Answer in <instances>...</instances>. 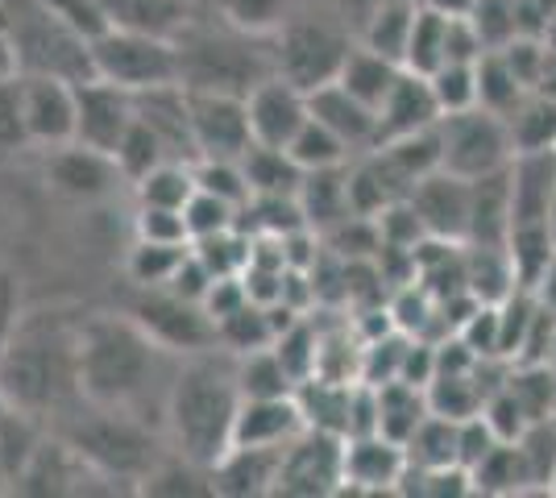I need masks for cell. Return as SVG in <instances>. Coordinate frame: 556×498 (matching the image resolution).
Wrapping results in <instances>:
<instances>
[{
    "label": "cell",
    "mask_w": 556,
    "mask_h": 498,
    "mask_svg": "<svg viewBox=\"0 0 556 498\" xmlns=\"http://www.w3.org/2000/svg\"><path fill=\"white\" fill-rule=\"evenodd\" d=\"M79 324L63 311L22 316L0 354V386L9 399L54 424L63 411L79 404Z\"/></svg>",
    "instance_id": "cell-1"
},
{
    "label": "cell",
    "mask_w": 556,
    "mask_h": 498,
    "mask_svg": "<svg viewBox=\"0 0 556 498\" xmlns=\"http://www.w3.org/2000/svg\"><path fill=\"white\" fill-rule=\"evenodd\" d=\"M237 411H241V386H237V357L229 349H200L179 357L163 407L170 449H179L200 465H216L232 449Z\"/></svg>",
    "instance_id": "cell-2"
},
{
    "label": "cell",
    "mask_w": 556,
    "mask_h": 498,
    "mask_svg": "<svg viewBox=\"0 0 556 498\" xmlns=\"http://www.w3.org/2000/svg\"><path fill=\"white\" fill-rule=\"evenodd\" d=\"M166 357L175 354H166L129 311L125 316H84V324H79V395L96 407L141 416L163 382Z\"/></svg>",
    "instance_id": "cell-3"
},
{
    "label": "cell",
    "mask_w": 556,
    "mask_h": 498,
    "mask_svg": "<svg viewBox=\"0 0 556 498\" xmlns=\"http://www.w3.org/2000/svg\"><path fill=\"white\" fill-rule=\"evenodd\" d=\"M175 50H179V84L187 92L250 95L262 79L275 75V38H257L220 22L208 0L175 34Z\"/></svg>",
    "instance_id": "cell-4"
},
{
    "label": "cell",
    "mask_w": 556,
    "mask_h": 498,
    "mask_svg": "<svg viewBox=\"0 0 556 498\" xmlns=\"http://www.w3.org/2000/svg\"><path fill=\"white\" fill-rule=\"evenodd\" d=\"M54 432L67 436L75 449L92 461L109 482H134L141 486V477L154 470V461L166 449H159L154 427L146 424L134 411H113V407H96L88 399L63 411L54 420Z\"/></svg>",
    "instance_id": "cell-5"
},
{
    "label": "cell",
    "mask_w": 556,
    "mask_h": 498,
    "mask_svg": "<svg viewBox=\"0 0 556 498\" xmlns=\"http://www.w3.org/2000/svg\"><path fill=\"white\" fill-rule=\"evenodd\" d=\"M357 47L353 25L337 13L332 0H300V9L275 34V75L312 92L332 84Z\"/></svg>",
    "instance_id": "cell-6"
},
{
    "label": "cell",
    "mask_w": 556,
    "mask_h": 498,
    "mask_svg": "<svg viewBox=\"0 0 556 498\" xmlns=\"http://www.w3.org/2000/svg\"><path fill=\"white\" fill-rule=\"evenodd\" d=\"M13 50H17V75H63V79H88L92 75V42L63 25L42 0H0Z\"/></svg>",
    "instance_id": "cell-7"
},
{
    "label": "cell",
    "mask_w": 556,
    "mask_h": 498,
    "mask_svg": "<svg viewBox=\"0 0 556 498\" xmlns=\"http://www.w3.org/2000/svg\"><path fill=\"white\" fill-rule=\"evenodd\" d=\"M92 75H100V79H109V84L134 95L179 84L175 38L134 29V25H109L100 38H92Z\"/></svg>",
    "instance_id": "cell-8"
},
{
    "label": "cell",
    "mask_w": 556,
    "mask_h": 498,
    "mask_svg": "<svg viewBox=\"0 0 556 498\" xmlns=\"http://www.w3.org/2000/svg\"><path fill=\"white\" fill-rule=\"evenodd\" d=\"M441 166L462 175V179H482L494 170H507L515 158L507 117L490 113V108H465L441 117Z\"/></svg>",
    "instance_id": "cell-9"
},
{
    "label": "cell",
    "mask_w": 556,
    "mask_h": 498,
    "mask_svg": "<svg viewBox=\"0 0 556 498\" xmlns=\"http://www.w3.org/2000/svg\"><path fill=\"white\" fill-rule=\"evenodd\" d=\"M345 490V436L325 427H303L282 449L275 495L287 498H328Z\"/></svg>",
    "instance_id": "cell-10"
},
{
    "label": "cell",
    "mask_w": 556,
    "mask_h": 498,
    "mask_svg": "<svg viewBox=\"0 0 556 498\" xmlns=\"http://www.w3.org/2000/svg\"><path fill=\"white\" fill-rule=\"evenodd\" d=\"M129 316L150 332L166 354L187 357L200 349H216V324L204 304L184 299L170 286H141V295L129 304Z\"/></svg>",
    "instance_id": "cell-11"
},
{
    "label": "cell",
    "mask_w": 556,
    "mask_h": 498,
    "mask_svg": "<svg viewBox=\"0 0 556 498\" xmlns=\"http://www.w3.org/2000/svg\"><path fill=\"white\" fill-rule=\"evenodd\" d=\"M187 108H191L195 158H245V150L254 145L245 95L187 92Z\"/></svg>",
    "instance_id": "cell-12"
},
{
    "label": "cell",
    "mask_w": 556,
    "mask_h": 498,
    "mask_svg": "<svg viewBox=\"0 0 556 498\" xmlns=\"http://www.w3.org/2000/svg\"><path fill=\"white\" fill-rule=\"evenodd\" d=\"M138 120L134 92L116 88L100 75H88L75 84V142L92 145L100 154H116L121 138Z\"/></svg>",
    "instance_id": "cell-13"
},
{
    "label": "cell",
    "mask_w": 556,
    "mask_h": 498,
    "mask_svg": "<svg viewBox=\"0 0 556 498\" xmlns=\"http://www.w3.org/2000/svg\"><path fill=\"white\" fill-rule=\"evenodd\" d=\"M25 142L67 145L75 142V79L63 75H17Z\"/></svg>",
    "instance_id": "cell-14"
},
{
    "label": "cell",
    "mask_w": 556,
    "mask_h": 498,
    "mask_svg": "<svg viewBox=\"0 0 556 498\" xmlns=\"http://www.w3.org/2000/svg\"><path fill=\"white\" fill-rule=\"evenodd\" d=\"M245 108H250V129H254L257 145H275V150H287L295 142L312 108H307V92L295 88L291 79L282 75H270L262 79L254 92L245 95Z\"/></svg>",
    "instance_id": "cell-15"
},
{
    "label": "cell",
    "mask_w": 556,
    "mask_h": 498,
    "mask_svg": "<svg viewBox=\"0 0 556 498\" xmlns=\"http://www.w3.org/2000/svg\"><path fill=\"white\" fill-rule=\"evenodd\" d=\"M407 465H412L407 449L391 436H382V432L345 440V490H353V495H382V490L399 495Z\"/></svg>",
    "instance_id": "cell-16"
},
{
    "label": "cell",
    "mask_w": 556,
    "mask_h": 498,
    "mask_svg": "<svg viewBox=\"0 0 556 498\" xmlns=\"http://www.w3.org/2000/svg\"><path fill=\"white\" fill-rule=\"evenodd\" d=\"M407 200L416 204L428 238L465 241V233H469V179L441 166L428 179H419Z\"/></svg>",
    "instance_id": "cell-17"
},
{
    "label": "cell",
    "mask_w": 556,
    "mask_h": 498,
    "mask_svg": "<svg viewBox=\"0 0 556 498\" xmlns=\"http://www.w3.org/2000/svg\"><path fill=\"white\" fill-rule=\"evenodd\" d=\"M47 179L67 200H104L113 191L116 179H121V170H116L113 154H100L92 145L67 142V145H54Z\"/></svg>",
    "instance_id": "cell-18"
},
{
    "label": "cell",
    "mask_w": 556,
    "mask_h": 498,
    "mask_svg": "<svg viewBox=\"0 0 556 498\" xmlns=\"http://www.w3.org/2000/svg\"><path fill=\"white\" fill-rule=\"evenodd\" d=\"M441 104H437V92L428 84V75L407 72L399 75V84L391 88V95L382 100L378 108V142H391V138H407V133H419V129H432L441 125Z\"/></svg>",
    "instance_id": "cell-19"
},
{
    "label": "cell",
    "mask_w": 556,
    "mask_h": 498,
    "mask_svg": "<svg viewBox=\"0 0 556 498\" xmlns=\"http://www.w3.org/2000/svg\"><path fill=\"white\" fill-rule=\"evenodd\" d=\"M307 108H312V117L320 120V125H328L353 154H366V150L378 145V113H374L370 104H362L353 92H345L337 79L325 84V88H312V92H307Z\"/></svg>",
    "instance_id": "cell-20"
},
{
    "label": "cell",
    "mask_w": 556,
    "mask_h": 498,
    "mask_svg": "<svg viewBox=\"0 0 556 498\" xmlns=\"http://www.w3.org/2000/svg\"><path fill=\"white\" fill-rule=\"evenodd\" d=\"M556 204V150H528L510 158V225L548 220Z\"/></svg>",
    "instance_id": "cell-21"
},
{
    "label": "cell",
    "mask_w": 556,
    "mask_h": 498,
    "mask_svg": "<svg viewBox=\"0 0 556 498\" xmlns=\"http://www.w3.org/2000/svg\"><path fill=\"white\" fill-rule=\"evenodd\" d=\"M303 411L295 395H275V399H241L232 445H257V449H287L303 432Z\"/></svg>",
    "instance_id": "cell-22"
},
{
    "label": "cell",
    "mask_w": 556,
    "mask_h": 498,
    "mask_svg": "<svg viewBox=\"0 0 556 498\" xmlns=\"http://www.w3.org/2000/svg\"><path fill=\"white\" fill-rule=\"evenodd\" d=\"M278 461L282 449H257V445H232L216 465V495L225 498H262L275 495L278 486Z\"/></svg>",
    "instance_id": "cell-23"
},
{
    "label": "cell",
    "mask_w": 556,
    "mask_h": 498,
    "mask_svg": "<svg viewBox=\"0 0 556 498\" xmlns=\"http://www.w3.org/2000/svg\"><path fill=\"white\" fill-rule=\"evenodd\" d=\"M510 238V166L469 179V233L465 245H507Z\"/></svg>",
    "instance_id": "cell-24"
},
{
    "label": "cell",
    "mask_w": 556,
    "mask_h": 498,
    "mask_svg": "<svg viewBox=\"0 0 556 498\" xmlns=\"http://www.w3.org/2000/svg\"><path fill=\"white\" fill-rule=\"evenodd\" d=\"M349 163H353V158H349ZM349 163L325 166V170H307V175H303L300 208L316 233H325L337 220L353 216V200H349Z\"/></svg>",
    "instance_id": "cell-25"
},
{
    "label": "cell",
    "mask_w": 556,
    "mask_h": 498,
    "mask_svg": "<svg viewBox=\"0 0 556 498\" xmlns=\"http://www.w3.org/2000/svg\"><path fill=\"white\" fill-rule=\"evenodd\" d=\"M428 416H432L428 386H416V382H403V379L378 386V432H382V436L407 445Z\"/></svg>",
    "instance_id": "cell-26"
},
{
    "label": "cell",
    "mask_w": 556,
    "mask_h": 498,
    "mask_svg": "<svg viewBox=\"0 0 556 498\" xmlns=\"http://www.w3.org/2000/svg\"><path fill=\"white\" fill-rule=\"evenodd\" d=\"M399 75H403V63H394V59H387V54H378V50L357 42L353 54L345 59V67H341V75H337V84L378 113L382 100H387L391 88L399 84Z\"/></svg>",
    "instance_id": "cell-27"
},
{
    "label": "cell",
    "mask_w": 556,
    "mask_h": 498,
    "mask_svg": "<svg viewBox=\"0 0 556 498\" xmlns=\"http://www.w3.org/2000/svg\"><path fill=\"white\" fill-rule=\"evenodd\" d=\"M141 495H159V498H200V495H216V477H212V465H200L184 457L179 449H166L154 470L141 477L138 486Z\"/></svg>",
    "instance_id": "cell-28"
},
{
    "label": "cell",
    "mask_w": 556,
    "mask_h": 498,
    "mask_svg": "<svg viewBox=\"0 0 556 498\" xmlns=\"http://www.w3.org/2000/svg\"><path fill=\"white\" fill-rule=\"evenodd\" d=\"M507 254L515 266V283L523 291H532L556 261V238L548 220H528V225H510Z\"/></svg>",
    "instance_id": "cell-29"
},
{
    "label": "cell",
    "mask_w": 556,
    "mask_h": 498,
    "mask_svg": "<svg viewBox=\"0 0 556 498\" xmlns=\"http://www.w3.org/2000/svg\"><path fill=\"white\" fill-rule=\"evenodd\" d=\"M104 4H109L113 25H134V29L163 34V38H175L204 9V0H104Z\"/></svg>",
    "instance_id": "cell-30"
},
{
    "label": "cell",
    "mask_w": 556,
    "mask_h": 498,
    "mask_svg": "<svg viewBox=\"0 0 556 498\" xmlns=\"http://www.w3.org/2000/svg\"><path fill=\"white\" fill-rule=\"evenodd\" d=\"M416 9L419 0H382L370 17H366V25L357 29V42L378 50V54H387L394 63H403L412 25H416Z\"/></svg>",
    "instance_id": "cell-31"
},
{
    "label": "cell",
    "mask_w": 556,
    "mask_h": 498,
    "mask_svg": "<svg viewBox=\"0 0 556 498\" xmlns=\"http://www.w3.org/2000/svg\"><path fill=\"white\" fill-rule=\"evenodd\" d=\"M465 283L482 304H503L510 291H519L507 245H465Z\"/></svg>",
    "instance_id": "cell-32"
},
{
    "label": "cell",
    "mask_w": 556,
    "mask_h": 498,
    "mask_svg": "<svg viewBox=\"0 0 556 498\" xmlns=\"http://www.w3.org/2000/svg\"><path fill=\"white\" fill-rule=\"evenodd\" d=\"M134 195H138V208H175V213H184L187 200L195 195V163L166 158V163L141 175L134 183Z\"/></svg>",
    "instance_id": "cell-33"
},
{
    "label": "cell",
    "mask_w": 556,
    "mask_h": 498,
    "mask_svg": "<svg viewBox=\"0 0 556 498\" xmlns=\"http://www.w3.org/2000/svg\"><path fill=\"white\" fill-rule=\"evenodd\" d=\"M245 179H250V191L254 195H300L303 170L295 166V158L287 150H275V145H250L245 150Z\"/></svg>",
    "instance_id": "cell-34"
},
{
    "label": "cell",
    "mask_w": 556,
    "mask_h": 498,
    "mask_svg": "<svg viewBox=\"0 0 556 498\" xmlns=\"http://www.w3.org/2000/svg\"><path fill=\"white\" fill-rule=\"evenodd\" d=\"M528 95H532V88L510 72L503 50H486V54L478 59V104H482V108L498 113V117H510Z\"/></svg>",
    "instance_id": "cell-35"
},
{
    "label": "cell",
    "mask_w": 556,
    "mask_h": 498,
    "mask_svg": "<svg viewBox=\"0 0 556 498\" xmlns=\"http://www.w3.org/2000/svg\"><path fill=\"white\" fill-rule=\"evenodd\" d=\"M507 125H510L515 154H528V150H556V95L532 92L515 113H510Z\"/></svg>",
    "instance_id": "cell-36"
},
{
    "label": "cell",
    "mask_w": 556,
    "mask_h": 498,
    "mask_svg": "<svg viewBox=\"0 0 556 498\" xmlns=\"http://www.w3.org/2000/svg\"><path fill=\"white\" fill-rule=\"evenodd\" d=\"M237 386H241V399L295 395V379L287 374V366H282V357L275 354V345L237 357Z\"/></svg>",
    "instance_id": "cell-37"
},
{
    "label": "cell",
    "mask_w": 556,
    "mask_h": 498,
    "mask_svg": "<svg viewBox=\"0 0 556 498\" xmlns=\"http://www.w3.org/2000/svg\"><path fill=\"white\" fill-rule=\"evenodd\" d=\"M208 9L220 22L237 25L257 38H275L287 17L300 9V0H208Z\"/></svg>",
    "instance_id": "cell-38"
},
{
    "label": "cell",
    "mask_w": 556,
    "mask_h": 498,
    "mask_svg": "<svg viewBox=\"0 0 556 498\" xmlns=\"http://www.w3.org/2000/svg\"><path fill=\"white\" fill-rule=\"evenodd\" d=\"M457 424L462 420H448V416H428L424 424L416 427V436L403 445L407 449V461L416 470H444V465H462L457 461Z\"/></svg>",
    "instance_id": "cell-39"
},
{
    "label": "cell",
    "mask_w": 556,
    "mask_h": 498,
    "mask_svg": "<svg viewBox=\"0 0 556 498\" xmlns=\"http://www.w3.org/2000/svg\"><path fill=\"white\" fill-rule=\"evenodd\" d=\"M444 42H448V13H437L428 4H419L412 38H407V54H403V67L419 75H432L437 67H444Z\"/></svg>",
    "instance_id": "cell-40"
},
{
    "label": "cell",
    "mask_w": 556,
    "mask_h": 498,
    "mask_svg": "<svg viewBox=\"0 0 556 498\" xmlns=\"http://www.w3.org/2000/svg\"><path fill=\"white\" fill-rule=\"evenodd\" d=\"M519 461H523V477H528V490H553L556 477V416L548 420H535L523 427V436L515 440Z\"/></svg>",
    "instance_id": "cell-41"
},
{
    "label": "cell",
    "mask_w": 556,
    "mask_h": 498,
    "mask_svg": "<svg viewBox=\"0 0 556 498\" xmlns=\"http://www.w3.org/2000/svg\"><path fill=\"white\" fill-rule=\"evenodd\" d=\"M216 345H220V349H229L232 357L254 354V349L275 345V324H270V311L250 299L241 311H232L229 320H220V324H216Z\"/></svg>",
    "instance_id": "cell-42"
},
{
    "label": "cell",
    "mask_w": 556,
    "mask_h": 498,
    "mask_svg": "<svg viewBox=\"0 0 556 498\" xmlns=\"http://www.w3.org/2000/svg\"><path fill=\"white\" fill-rule=\"evenodd\" d=\"M469 474H473V495H515V490H528V477H523V461H519L515 440H498Z\"/></svg>",
    "instance_id": "cell-43"
},
{
    "label": "cell",
    "mask_w": 556,
    "mask_h": 498,
    "mask_svg": "<svg viewBox=\"0 0 556 498\" xmlns=\"http://www.w3.org/2000/svg\"><path fill=\"white\" fill-rule=\"evenodd\" d=\"M287 154L295 158V166H300L303 175L307 170H325V166H341L349 163V158H357L353 150H349L328 125H320L316 117H307V125H303L300 133H295V142L287 145Z\"/></svg>",
    "instance_id": "cell-44"
},
{
    "label": "cell",
    "mask_w": 556,
    "mask_h": 498,
    "mask_svg": "<svg viewBox=\"0 0 556 498\" xmlns=\"http://www.w3.org/2000/svg\"><path fill=\"white\" fill-rule=\"evenodd\" d=\"M166 158H170V150H166L163 138H159L141 117L129 125V133L121 138V145H116V154H113V163L125 183H138L146 170H154V166L166 163Z\"/></svg>",
    "instance_id": "cell-45"
},
{
    "label": "cell",
    "mask_w": 556,
    "mask_h": 498,
    "mask_svg": "<svg viewBox=\"0 0 556 498\" xmlns=\"http://www.w3.org/2000/svg\"><path fill=\"white\" fill-rule=\"evenodd\" d=\"M187 250L191 245H166V241H134V250H129V261H125V270H129V279L138 286H166L175 279V270L184 266Z\"/></svg>",
    "instance_id": "cell-46"
},
{
    "label": "cell",
    "mask_w": 556,
    "mask_h": 498,
    "mask_svg": "<svg viewBox=\"0 0 556 498\" xmlns=\"http://www.w3.org/2000/svg\"><path fill=\"white\" fill-rule=\"evenodd\" d=\"M432 92L441 113H465V108H478V63H444L428 75Z\"/></svg>",
    "instance_id": "cell-47"
},
{
    "label": "cell",
    "mask_w": 556,
    "mask_h": 498,
    "mask_svg": "<svg viewBox=\"0 0 556 498\" xmlns=\"http://www.w3.org/2000/svg\"><path fill=\"white\" fill-rule=\"evenodd\" d=\"M195 188L212 191V195L229 200V204H237V208H245L250 195H254L241 158H195Z\"/></svg>",
    "instance_id": "cell-48"
},
{
    "label": "cell",
    "mask_w": 556,
    "mask_h": 498,
    "mask_svg": "<svg viewBox=\"0 0 556 498\" xmlns=\"http://www.w3.org/2000/svg\"><path fill=\"white\" fill-rule=\"evenodd\" d=\"M184 220L191 241H200L212 238V233H225V229H237L241 225V208L229 204V200H220V195H212V191L195 188V195L187 200L184 208Z\"/></svg>",
    "instance_id": "cell-49"
},
{
    "label": "cell",
    "mask_w": 556,
    "mask_h": 498,
    "mask_svg": "<svg viewBox=\"0 0 556 498\" xmlns=\"http://www.w3.org/2000/svg\"><path fill=\"white\" fill-rule=\"evenodd\" d=\"M374 220H378L382 245H391V250H412V254H416L419 245L428 241V229H424V220H419L412 200H394V204H387Z\"/></svg>",
    "instance_id": "cell-50"
},
{
    "label": "cell",
    "mask_w": 556,
    "mask_h": 498,
    "mask_svg": "<svg viewBox=\"0 0 556 498\" xmlns=\"http://www.w3.org/2000/svg\"><path fill=\"white\" fill-rule=\"evenodd\" d=\"M469 22L478 25L486 50H503L519 38V17H515V0H478L469 9Z\"/></svg>",
    "instance_id": "cell-51"
},
{
    "label": "cell",
    "mask_w": 556,
    "mask_h": 498,
    "mask_svg": "<svg viewBox=\"0 0 556 498\" xmlns=\"http://www.w3.org/2000/svg\"><path fill=\"white\" fill-rule=\"evenodd\" d=\"M50 13L59 17L63 25H71L79 38H100L109 25H113V17H109V4L104 0H42Z\"/></svg>",
    "instance_id": "cell-52"
},
{
    "label": "cell",
    "mask_w": 556,
    "mask_h": 498,
    "mask_svg": "<svg viewBox=\"0 0 556 498\" xmlns=\"http://www.w3.org/2000/svg\"><path fill=\"white\" fill-rule=\"evenodd\" d=\"M134 238L166 241V245H191L184 213H175V208H138V216H134Z\"/></svg>",
    "instance_id": "cell-53"
},
{
    "label": "cell",
    "mask_w": 556,
    "mask_h": 498,
    "mask_svg": "<svg viewBox=\"0 0 556 498\" xmlns=\"http://www.w3.org/2000/svg\"><path fill=\"white\" fill-rule=\"evenodd\" d=\"M482 416H486L490 427L498 432V440H519V436H523V427L532 424V420H528V411L519 407V399L510 395L507 382H503V386L490 395L486 404H482Z\"/></svg>",
    "instance_id": "cell-54"
},
{
    "label": "cell",
    "mask_w": 556,
    "mask_h": 498,
    "mask_svg": "<svg viewBox=\"0 0 556 498\" xmlns=\"http://www.w3.org/2000/svg\"><path fill=\"white\" fill-rule=\"evenodd\" d=\"M494 445H498V432L490 427V420L482 416V411L457 424V461H462L465 470H473Z\"/></svg>",
    "instance_id": "cell-55"
},
{
    "label": "cell",
    "mask_w": 556,
    "mask_h": 498,
    "mask_svg": "<svg viewBox=\"0 0 556 498\" xmlns=\"http://www.w3.org/2000/svg\"><path fill=\"white\" fill-rule=\"evenodd\" d=\"M457 336L478 357H498V304H478V311L457 329Z\"/></svg>",
    "instance_id": "cell-56"
},
{
    "label": "cell",
    "mask_w": 556,
    "mask_h": 498,
    "mask_svg": "<svg viewBox=\"0 0 556 498\" xmlns=\"http://www.w3.org/2000/svg\"><path fill=\"white\" fill-rule=\"evenodd\" d=\"M17 320H22V308H17V286L9 283V279H0V354H4L9 336H13V329H17Z\"/></svg>",
    "instance_id": "cell-57"
},
{
    "label": "cell",
    "mask_w": 556,
    "mask_h": 498,
    "mask_svg": "<svg viewBox=\"0 0 556 498\" xmlns=\"http://www.w3.org/2000/svg\"><path fill=\"white\" fill-rule=\"evenodd\" d=\"M532 295H535V304H540V308H548L556 316V261H553V270L532 286Z\"/></svg>",
    "instance_id": "cell-58"
},
{
    "label": "cell",
    "mask_w": 556,
    "mask_h": 498,
    "mask_svg": "<svg viewBox=\"0 0 556 498\" xmlns=\"http://www.w3.org/2000/svg\"><path fill=\"white\" fill-rule=\"evenodd\" d=\"M419 4H428V9H437V13H448V17H465L478 0H419Z\"/></svg>",
    "instance_id": "cell-59"
},
{
    "label": "cell",
    "mask_w": 556,
    "mask_h": 498,
    "mask_svg": "<svg viewBox=\"0 0 556 498\" xmlns=\"http://www.w3.org/2000/svg\"><path fill=\"white\" fill-rule=\"evenodd\" d=\"M13 411H17V404H13V399H9V391L0 386V424H4V420H9Z\"/></svg>",
    "instance_id": "cell-60"
},
{
    "label": "cell",
    "mask_w": 556,
    "mask_h": 498,
    "mask_svg": "<svg viewBox=\"0 0 556 498\" xmlns=\"http://www.w3.org/2000/svg\"><path fill=\"white\" fill-rule=\"evenodd\" d=\"M548 370H553V379H556V345H553V354H548V361H544Z\"/></svg>",
    "instance_id": "cell-61"
},
{
    "label": "cell",
    "mask_w": 556,
    "mask_h": 498,
    "mask_svg": "<svg viewBox=\"0 0 556 498\" xmlns=\"http://www.w3.org/2000/svg\"><path fill=\"white\" fill-rule=\"evenodd\" d=\"M553 495H556V477H553Z\"/></svg>",
    "instance_id": "cell-62"
}]
</instances>
